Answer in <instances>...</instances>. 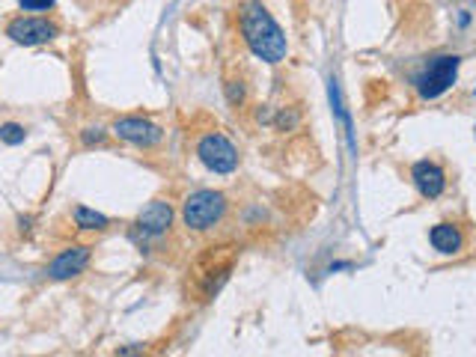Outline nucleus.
I'll list each match as a JSON object with an SVG mask.
<instances>
[{"instance_id": "nucleus-1", "label": "nucleus", "mask_w": 476, "mask_h": 357, "mask_svg": "<svg viewBox=\"0 0 476 357\" xmlns=\"http://www.w3.org/2000/svg\"><path fill=\"white\" fill-rule=\"evenodd\" d=\"M238 24H241V36L248 42V48L265 63H280L286 60V36L280 30V24L271 18V12L259 4V0H244L241 12H238Z\"/></svg>"}, {"instance_id": "nucleus-2", "label": "nucleus", "mask_w": 476, "mask_h": 357, "mask_svg": "<svg viewBox=\"0 0 476 357\" xmlns=\"http://www.w3.org/2000/svg\"><path fill=\"white\" fill-rule=\"evenodd\" d=\"M226 214V197L221 191H194L182 203V221L187 230L206 233L214 230Z\"/></svg>"}, {"instance_id": "nucleus-3", "label": "nucleus", "mask_w": 476, "mask_h": 357, "mask_svg": "<svg viewBox=\"0 0 476 357\" xmlns=\"http://www.w3.org/2000/svg\"><path fill=\"white\" fill-rule=\"evenodd\" d=\"M458 57L455 54H441V57H435L420 75H417V93H420V98H438V95H443L446 90L455 83V78H458Z\"/></svg>"}, {"instance_id": "nucleus-4", "label": "nucleus", "mask_w": 476, "mask_h": 357, "mask_svg": "<svg viewBox=\"0 0 476 357\" xmlns=\"http://www.w3.org/2000/svg\"><path fill=\"white\" fill-rule=\"evenodd\" d=\"M197 158L203 161L211 173L226 176L238 167V149L233 146V140L224 137L221 131H211L197 143Z\"/></svg>"}, {"instance_id": "nucleus-5", "label": "nucleus", "mask_w": 476, "mask_h": 357, "mask_svg": "<svg viewBox=\"0 0 476 357\" xmlns=\"http://www.w3.org/2000/svg\"><path fill=\"white\" fill-rule=\"evenodd\" d=\"M173 226V206L164 203V199H152V203L137 214V221L132 226V238L134 241H158L170 233Z\"/></svg>"}, {"instance_id": "nucleus-6", "label": "nucleus", "mask_w": 476, "mask_h": 357, "mask_svg": "<svg viewBox=\"0 0 476 357\" xmlns=\"http://www.w3.org/2000/svg\"><path fill=\"white\" fill-rule=\"evenodd\" d=\"M60 33V27L48 18H33V16H21V18H12L6 24V36L16 42V45H42V42H51Z\"/></svg>"}, {"instance_id": "nucleus-7", "label": "nucleus", "mask_w": 476, "mask_h": 357, "mask_svg": "<svg viewBox=\"0 0 476 357\" xmlns=\"http://www.w3.org/2000/svg\"><path fill=\"white\" fill-rule=\"evenodd\" d=\"M113 134L125 143H132V146H140V149H149V146H155V143H161V137H164L161 125H155L149 119H140V117L117 119L113 122Z\"/></svg>"}, {"instance_id": "nucleus-8", "label": "nucleus", "mask_w": 476, "mask_h": 357, "mask_svg": "<svg viewBox=\"0 0 476 357\" xmlns=\"http://www.w3.org/2000/svg\"><path fill=\"white\" fill-rule=\"evenodd\" d=\"M90 256H93V247H86V245H71V247H66V250L51 262L48 277H51V280H71V277L83 274V268L90 265Z\"/></svg>"}, {"instance_id": "nucleus-9", "label": "nucleus", "mask_w": 476, "mask_h": 357, "mask_svg": "<svg viewBox=\"0 0 476 357\" xmlns=\"http://www.w3.org/2000/svg\"><path fill=\"white\" fill-rule=\"evenodd\" d=\"M411 179L417 185V191H420L426 199H435L443 194L446 188V176H443V170L438 164H431V161H420V164H414L411 170Z\"/></svg>"}, {"instance_id": "nucleus-10", "label": "nucleus", "mask_w": 476, "mask_h": 357, "mask_svg": "<svg viewBox=\"0 0 476 357\" xmlns=\"http://www.w3.org/2000/svg\"><path fill=\"white\" fill-rule=\"evenodd\" d=\"M429 241H431V247H435L438 253H443V256H453V253H458L461 247H465V235H461V230L453 226V223L431 226Z\"/></svg>"}, {"instance_id": "nucleus-11", "label": "nucleus", "mask_w": 476, "mask_h": 357, "mask_svg": "<svg viewBox=\"0 0 476 357\" xmlns=\"http://www.w3.org/2000/svg\"><path fill=\"white\" fill-rule=\"evenodd\" d=\"M71 218H75L78 230H108V223H110L102 211H93V209H86V206H75Z\"/></svg>"}, {"instance_id": "nucleus-12", "label": "nucleus", "mask_w": 476, "mask_h": 357, "mask_svg": "<svg viewBox=\"0 0 476 357\" xmlns=\"http://www.w3.org/2000/svg\"><path fill=\"white\" fill-rule=\"evenodd\" d=\"M27 131H24V125L18 122H4L0 125V140L6 143V146H18V143H24Z\"/></svg>"}, {"instance_id": "nucleus-13", "label": "nucleus", "mask_w": 476, "mask_h": 357, "mask_svg": "<svg viewBox=\"0 0 476 357\" xmlns=\"http://www.w3.org/2000/svg\"><path fill=\"white\" fill-rule=\"evenodd\" d=\"M105 137H108L105 128H83V131H81V143H83V146H102Z\"/></svg>"}, {"instance_id": "nucleus-14", "label": "nucleus", "mask_w": 476, "mask_h": 357, "mask_svg": "<svg viewBox=\"0 0 476 357\" xmlns=\"http://www.w3.org/2000/svg\"><path fill=\"white\" fill-rule=\"evenodd\" d=\"M226 98H229V105H241L244 102V83L241 81H229L226 83Z\"/></svg>"}, {"instance_id": "nucleus-15", "label": "nucleus", "mask_w": 476, "mask_h": 357, "mask_svg": "<svg viewBox=\"0 0 476 357\" xmlns=\"http://www.w3.org/2000/svg\"><path fill=\"white\" fill-rule=\"evenodd\" d=\"M24 12H45L54 6V0H18Z\"/></svg>"}]
</instances>
